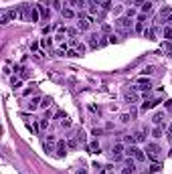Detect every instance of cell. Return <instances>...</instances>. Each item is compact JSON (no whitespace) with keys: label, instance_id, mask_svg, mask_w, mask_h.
I'll use <instances>...</instances> for the list:
<instances>
[{"label":"cell","instance_id":"cell-13","mask_svg":"<svg viewBox=\"0 0 172 174\" xmlns=\"http://www.w3.org/2000/svg\"><path fill=\"white\" fill-rule=\"evenodd\" d=\"M41 99H43V97H33V99H30L29 103H26V107H29L30 111H34V109H39L41 107Z\"/></svg>","mask_w":172,"mask_h":174},{"label":"cell","instance_id":"cell-33","mask_svg":"<svg viewBox=\"0 0 172 174\" xmlns=\"http://www.w3.org/2000/svg\"><path fill=\"white\" fill-rule=\"evenodd\" d=\"M39 126H41V128H43V130H45V128L49 126V117H43V120H41V124H39Z\"/></svg>","mask_w":172,"mask_h":174},{"label":"cell","instance_id":"cell-25","mask_svg":"<svg viewBox=\"0 0 172 174\" xmlns=\"http://www.w3.org/2000/svg\"><path fill=\"white\" fill-rule=\"evenodd\" d=\"M134 138H136V142H146V134H144V132H136Z\"/></svg>","mask_w":172,"mask_h":174},{"label":"cell","instance_id":"cell-41","mask_svg":"<svg viewBox=\"0 0 172 174\" xmlns=\"http://www.w3.org/2000/svg\"><path fill=\"white\" fill-rule=\"evenodd\" d=\"M108 41H109V43H118V37H115V34H109Z\"/></svg>","mask_w":172,"mask_h":174},{"label":"cell","instance_id":"cell-48","mask_svg":"<svg viewBox=\"0 0 172 174\" xmlns=\"http://www.w3.org/2000/svg\"><path fill=\"white\" fill-rule=\"evenodd\" d=\"M77 174H87V170H85V168H83V166H81V168H79V170H77Z\"/></svg>","mask_w":172,"mask_h":174},{"label":"cell","instance_id":"cell-46","mask_svg":"<svg viewBox=\"0 0 172 174\" xmlns=\"http://www.w3.org/2000/svg\"><path fill=\"white\" fill-rule=\"evenodd\" d=\"M91 4H95V6H101V4H103V0H91Z\"/></svg>","mask_w":172,"mask_h":174},{"label":"cell","instance_id":"cell-17","mask_svg":"<svg viewBox=\"0 0 172 174\" xmlns=\"http://www.w3.org/2000/svg\"><path fill=\"white\" fill-rule=\"evenodd\" d=\"M10 18H12V10H2V14H0V22L6 24Z\"/></svg>","mask_w":172,"mask_h":174},{"label":"cell","instance_id":"cell-18","mask_svg":"<svg viewBox=\"0 0 172 174\" xmlns=\"http://www.w3.org/2000/svg\"><path fill=\"white\" fill-rule=\"evenodd\" d=\"M71 45H73V49L77 51L79 55H83V53H85V45H83V43H79V41H71Z\"/></svg>","mask_w":172,"mask_h":174},{"label":"cell","instance_id":"cell-28","mask_svg":"<svg viewBox=\"0 0 172 174\" xmlns=\"http://www.w3.org/2000/svg\"><path fill=\"white\" fill-rule=\"evenodd\" d=\"M26 128H29L33 134H39V128H41V126H37V124H26Z\"/></svg>","mask_w":172,"mask_h":174},{"label":"cell","instance_id":"cell-24","mask_svg":"<svg viewBox=\"0 0 172 174\" xmlns=\"http://www.w3.org/2000/svg\"><path fill=\"white\" fill-rule=\"evenodd\" d=\"M51 45H53V39H51V37L41 41V47H43V49H51Z\"/></svg>","mask_w":172,"mask_h":174},{"label":"cell","instance_id":"cell-4","mask_svg":"<svg viewBox=\"0 0 172 174\" xmlns=\"http://www.w3.org/2000/svg\"><path fill=\"white\" fill-rule=\"evenodd\" d=\"M146 156H150V158L154 160V162H158V160H160V148H158L156 144H148L146 146Z\"/></svg>","mask_w":172,"mask_h":174},{"label":"cell","instance_id":"cell-23","mask_svg":"<svg viewBox=\"0 0 172 174\" xmlns=\"http://www.w3.org/2000/svg\"><path fill=\"white\" fill-rule=\"evenodd\" d=\"M101 8H103V12H108V10H113V2H111V0H103Z\"/></svg>","mask_w":172,"mask_h":174},{"label":"cell","instance_id":"cell-30","mask_svg":"<svg viewBox=\"0 0 172 174\" xmlns=\"http://www.w3.org/2000/svg\"><path fill=\"white\" fill-rule=\"evenodd\" d=\"M144 30H146V29H144V22H138V20H136V33H142L144 34Z\"/></svg>","mask_w":172,"mask_h":174},{"label":"cell","instance_id":"cell-1","mask_svg":"<svg viewBox=\"0 0 172 174\" xmlns=\"http://www.w3.org/2000/svg\"><path fill=\"white\" fill-rule=\"evenodd\" d=\"M115 30H118L122 37H128L130 33H132V26H134V20L132 18H128V16H119L118 20H115Z\"/></svg>","mask_w":172,"mask_h":174},{"label":"cell","instance_id":"cell-47","mask_svg":"<svg viewBox=\"0 0 172 174\" xmlns=\"http://www.w3.org/2000/svg\"><path fill=\"white\" fill-rule=\"evenodd\" d=\"M39 49V43H30V51H37Z\"/></svg>","mask_w":172,"mask_h":174},{"label":"cell","instance_id":"cell-12","mask_svg":"<svg viewBox=\"0 0 172 174\" xmlns=\"http://www.w3.org/2000/svg\"><path fill=\"white\" fill-rule=\"evenodd\" d=\"M39 18H41L39 6H33V8H30V16H29V22H39Z\"/></svg>","mask_w":172,"mask_h":174},{"label":"cell","instance_id":"cell-9","mask_svg":"<svg viewBox=\"0 0 172 174\" xmlns=\"http://www.w3.org/2000/svg\"><path fill=\"white\" fill-rule=\"evenodd\" d=\"M61 14H63V18H65V20H71V18H75V16H79L77 12L71 8V6H65V8L61 10Z\"/></svg>","mask_w":172,"mask_h":174},{"label":"cell","instance_id":"cell-10","mask_svg":"<svg viewBox=\"0 0 172 174\" xmlns=\"http://www.w3.org/2000/svg\"><path fill=\"white\" fill-rule=\"evenodd\" d=\"M160 101H162V99H146V101L142 103V111H148V109H152V107H156Z\"/></svg>","mask_w":172,"mask_h":174},{"label":"cell","instance_id":"cell-44","mask_svg":"<svg viewBox=\"0 0 172 174\" xmlns=\"http://www.w3.org/2000/svg\"><path fill=\"white\" fill-rule=\"evenodd\" d=\"M164 105H166V109H172V99H166V101H164Z\"/></svg>","mask_w":172,"mask_h":174},{"label":"cell","instance_id":"cell-36","mask_svg":"<svg viewBox=\"0 0 172 174\" xmlns=\"http://www.w3.org/2000/svg\"><path fill=\"white\" fill-rule=\"evenodd\" d=\"M103 174H115L113 172V166H105V168H103Z\"/></svg>","mask_w":172,"mask_h":174},{"label":"cell","instance_id":"cell-49","mask_svg":"<svg viewBox=\"0 0 172 174\" xmlns=\"http://www.w3.org/2000/svg\"><path fill=\"white\" fill-rule=\"evenodd\" d=\"M166 22H168V26H172V14H170V16H168V18H166Z\"/></svg>","mask_w":172,"mask_h":174},{"label":"cell","instance_id":"cell-15","mask_svg":"<svg viewBox=\"0 0 172 174\" xmlns=\"http://www.w3.org/2000/svg\"><path fill=\"white\" fill-rule=\"evenodd\" d=\"M162 37H164V41H172V26L164 24L162 26Z\"/></svg>","mask_w":172,"mask_h":174},{"label":"cell","instance_id":"cell-3","mask_svg":"<svg viewBox=\"0 0 172 174\" xmlns=\"http://www.w3.org/2000/svg\"><path fill=\"white\" fill-rule=\"evenodd\" d=\"M123 99H126V103H138V99H140L138 87H126L123 89Z\"/></svg>","mask_w":172,"mask_h":174},{"label":"cell","instance_id":"cell-6","mask_svg":"<svg viewBox=\"0 0 172 174\" xmlns=\"http://www.w3.org/2000/svg\"><path fill=\"white\" fill-rule=\"evenodd\" d=\"M89 22H91V18H87V16H83V14L77 16V29L81 30V33L89 30Z\"/></svg>","mask_w":172,"mask_h":174},{"label":"cell","instance_id":"cell-21","mask_svg":"<svg viewBox=\"0 0 172 174\" xmlns=\"http://www.w3.org/2000/svg\"><path fill=\"white\" fill-rule=\"evenodd\" d=\"M162 130H164V126H154L152 136H154V138H162Z\"/></svg>","mask_w":172,"mask_h":174},{"label":"cell","instance_id":"cell-32","mask_svg":"<svg viewBox=\"0 0 172 174\" xmlns=\"http://www.w3.org/2000/svg\"><path fill=\"white\" fill-rule=\"evenodd\" d=\"M53 29H57V26L49 24V26H45V29H43V33H45V34H51V33H53Z\"/></svg>","mask_w":172,"mask_h":174},{"label":"cell","instance_id":"cell-40","mask_svg":"<svg viewBox=\"0 0 172 174\" xmlns=\"http://www.w3.org/2000/svg\"><path fill=\"white\" fill-rule=\"evenodd\" d=\"M12 85H14V89H18V87H22V81H18V79H14V81H12Z\"/></svg>","mask_w":172,"mask_h":174},{"label":"cell","instance_id":"cell-11","mask_svg":"<svg viewBox=\"0 0 172 174\" xmlns=\"http://www.w3.org/2000/svg\"><path fill=\"white\" fill-rule=\"evenodd\" d=\"M67 148H69V146L61 140V142H57V150H55V152H57V156H59V158H63V156L67 154Z\"/></svg>","mask_w":172,"mask_h":174},{"label":"cell","instance_id":"cell-2","mask_svg":"<svg viewBox=\"0 0 172 174\" xmlns=\"http://www.w3.org/2000/svg\"><path fill=\"white\" fill-rule=\"evenodd\" d=\"M126 154H128V158H134L136 162H144V160H146V154H144L138 146H134V144L126 148Z\"/></svg>","mask_w":172,"mask_h":174},{"label":"cell","instance_id":"cell-45","mask_svg":"<svg viewBox=\"0 0 172 174\" xmlns=\"http://www.w3.org/2000/svg\"><path fill=\"white\" fill-rule=\"evenodd\" d=\"M101 30H103V33H109V30H111V26H109V24H103Z\"/></svg>","mask_w":172,"mask_h":174},{"label":"cell","instance_id":"cell-39","mask_svg":"<svg viewBox=\"0 0 172 174\" xmlns=\"http://www.w3.org/2000/svg\"><path fill=\"white\" fill-rule=\"evenodd\" d=\"M67 146H69V148H77V140H69Z\"/></svg>","mask_w":172,"mask_h":174},{"label":"cell","instance_id":"cell-5","mask_svg":"<svg viewBox=\"0 0 172 174\" xmlns=\"http://www.w3.org/2000/svg\"><path fill=\"white\" fill-rule=\"evenodd\" d=\"M123 152H126V146H123V142H118V144H113V148H111V156H113V160H122Z\"/></svg>","mask_w":172,"mask_h":174},{"label":"cell","instance_id":"cell-26","mask_svg":"<svg viewBox=\"0 0 172 174\" xmlns=\"http://www.w3.org/2000/svg\"><path fill=\"white\" fill-rule=\"evenodd\" d=\"M138 14H140V12H138L136 8H128V12H126V16H128V18H136Z\"/></svg>","mask_w":172,"mask_h":174},{"label":"cell","instance_id":"cell-50","mask_svg":"<svg viewBox=\"0 0 172 174\" xmlns=\"http://www.w3.org/2000/svg\"><path fill=\"white\" fill-rule=\"evenodd\" d=\"M168 130H170V136H172V124H170V128H168Z\"/></svg>","mask_w":172,"mask_h":174},{"label":"cell","instance_id":"cell-34","mask_svg":"<svg viewBox=\"0 0 172 174\" xmlns=\"http://www.w3.org/2000/svg\"><path fill=\"white\" fill-rule=\"evenodd\" d=\"M97 12H99V6L91 4V8H89V14H97Z\"/></svg>","mask_w":172,"mask_h":174},{"label":"cell","instance_id":"cell-29","mask_svg":"<svg viewBox=\"0 0 172 174\" xmlns=\"http://www.w3.org/2000/svg\"><path fill=\"white\" fill-rule=\"evenodd\" d=\"M61 128H71V120H69L67 116H65L63 120H61Z\"/></svg>","mask_w":172,"mask_h":174},{"label":"cell","instance_id":"cell-27","mask_svg":"<svg viewBox=\"0 0 172 174\" xmlns=\"http://www.w3.org/2000/svg\"><path fill=\"white\" fill-rule=\"evenodd\" d=\"M65 57H71V59H75V57H79V53L75 51V49H69L67 53H65Z\"/></svg>","mask_w":172,"mask_h":174},{"label":"cell","instance_id":"cell-31","mask_svg":"<svg viewBox=\"0 0 172 174\" xmlns=\"http://www.w3.org/2000/svg\"><path fill=\"white\" fill-rule=\"evenodd\" d=\"M122 12H123V6H122V4L113 6V14H122Z\"/></svg>","mask_w":172,"mask_h":174},{"label":"cell","instance_id":"cell-8","mask_svg":"<svg viewBox=\"0 0 172 174\" xmlns=\"http://www.w3.org/2000/svg\"><path fill=\"white\" fill-rule=\"evenodd\" d=\"M152 12H154V4L150 2V0H146V2L140 6V14H146L148 16V14H152Z\"/></svg>","mask_w":172,"mask_h":174},{"label":"cell","instance_id":"cell-22","mask_svg":"<svg viewBox=\"0 0 172 174\" xmlns=\"http://www.w3.org/2000/svg\"><path fill=\"white\" fill-rule=\"evenodd\" d=\"M162 49H164V53L172 55V41H164V43H162Z\"/></svg>","mask_w":172,"mask_h":174},{"label":"cell","instance_id":"cell-20","mask_svg":"<svg viewBox=\"0 0 172 174\" xmlns=\"http://www.w3.org/2000/svg\"><path fill=\"white\" fill-rule=\"evenodd\" d=\"M39 12H41V16H43V18H49V16H51V10L45 8V4H39Z\"/></svg>","mask_w":172,"mask_h":174},{"label":"cell","instance_id":"cell-14","mask_svg":"<svg viewBox=\"0 0 172 174\" xmlns=\"http://www.w3.org/2000/svg\"><path fill=\"white\" fill-rule=\"evenodd\" d=\"M152 121H154V126H160V124L164 126V113H162V111H156L154 117H152Z\"/></svg>","mask_w":172,"mask_h":174},{"label":"cell","instance_id":"cell-42","mask_svg":"<svg viewBox=\"0 0 172 174\" xmlns=\"http://www.w3.org/2000/svg\"><path fill=\"white\" fill-rule=\"evenodd\" d=\"M144 2H146V0H132V4H134V6H142Z\"/></svg>","mask_w":172,"mask_h":174},{"label":"cell","instance_id":"cell-35","mask_svg":"<svg viewBox=\"0 0 172 174\" xmlns=\"http://www.w3.org/2000/svg\"><path fill=\"white\" fill-rule=\"evenodd\" d=\"M75 136H77V140H79V142H85V134H83V132H81V130H79V132H77V134H75Z\"/></svg>","mask_w":172,"mask_h":174},{"label":"cell","instance_id":"cell-37","mask_svg":"<svg viewBox=\"0 0 172 174\" xmlns=\"http://www.w3.org/2000/svg\"><path fill=\"white\" fill-rule=\"evenodd\" d=\"M65 117V111H57V113H55V120H63Z\"/></svg>","mask_w":172,"mask_h":174},{"label":"cell","instance_id":"cell-38","mask_svg":"<svg viewBox=\"0 0 172 174\" xmlns=\"http://www.w3.org/2000/svg\"><path fill=\"white\" fill-rule=\"evenodd\" d=\"M55 140H57V138H55L53 134H49V136H47V142H49V144H55Z\"/></svg>","mask_w":172,"mask_h":174},{"label":"cell","instance_id":"cell-19","mask_svg":"<svg viewBox=\"0 0 172 174\" xmlns=\"http://www.w3.org/2000/svg\"><path fill=\"white\" fill-rule=\"evenodd\" d=\"M53 105V99H51L49 95H45L43 99H41V107H43V109H47V107H51Z\"/></svg>","mask_w":172,"mask_h":174},{"label":"cell","instance_id":"cell-7","mask_svg":"<svg viewBox=\"0 0 172 174\" xmlns=\"http://www.w3.org/2000/svg\"><path fill=\"white\" fill-rule=\"evenodd\" d=\"M138 91H150V89H152V81H150V79H146V77H140L138 79Z\"/></svg>","mask_w":172,"mask_h":174},{"label":"cell","instance_id":"cell-16","mask_svg":"<svg viewBox=\"0 0 172 174\" xmlns=\"http://www.w3.org/2000/svg\"><path fill=\"white\" fill-rule=\"evenodd\" d=\"M87 148H89L91 152H93V154H99V152H101V146H99V142H97V140H91Z\"/></svg>","mask_w":172,"mask_h":174},{"label":"cell","instance_id":"cell-43","mask_svg":"<svg viewBox=\"0 0 172 174\" xmlns=\"http://www.w3.org/2000/svg\"><path fill=\"white\" fill-rule=\"evenodd\" d=\"M119 120H122V121H123V124H128V121H130V116H128V113H123V116H122V117H119Z\"/></svg>","mask_w":172,"mask_h":174}]
</instances>
